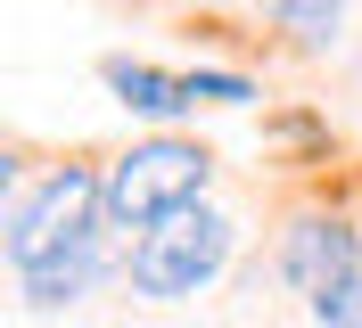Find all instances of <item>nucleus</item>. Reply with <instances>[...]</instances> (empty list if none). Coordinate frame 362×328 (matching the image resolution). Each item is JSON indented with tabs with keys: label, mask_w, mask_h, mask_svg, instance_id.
Here are the masks:
<instances>
[{
	"label": "nucleus",
	"mask_w": 362,
	"mask_h": 328,
	"mask_svg": "<svg viewBox=\"0 0 362 328\" xmlns=\"http://www.w3.org/2000/svg\"><path fill=\"white\" fill-rule=\"evenodd\" d=\"M99 181H107V230H115V238H148V230H165L173 214L206 205L214 156H206L198 140L157 131V140H132Z\"/></svg>",
	"instance_id": "1"
},
{
	"label": "nucleus",
	"mask_w": 362,
	"mask_h": 328,
	"mask_svg": "<svg viewBox=\"0 0 362 328\" xmlns=\"http://www.w3.org/2000/svg\"><path fill=\"white\" fill-rule=\"evenodd\" d=\"M99 238H115V230H107V181L90 164H58L33 189L8 197V262H17V279L74 255V246H99Z\"/></svg>",
	"instance_id": "2"
},
{
	"label": "nucleus",
	"mask_w": 362,
	"mask_h": 328,
	"mask_svg": "<svg viewBox=\"0 0 362 328\" xmlns=\"http://www.w3.org/2000/svg\"><path fill=\"white\" fill-rule=\"evenodd\" d=\"M313 328H362V271L338 279L329 296H313Z\"/></svg>",
	"instance_id": "9"
},
{
	"label": "nucleus",
	"mask_w": 362,
	"mask_h": 328,
	"mask_svg": "<svg viewBox=\"0 0 362 328\" xmlns=\"http://www.w3.org/2000/svg\"><path fill=\"white\" fill-rule=\"evenodd\" d=\"M99 83L115 90V107L148 115V123H173V115H189V83H181L173 66H148V58H107V66H99Z\"/></svg>",
	"instance_id": "5"
},
{
	"label": "nucleus",
	"mask_w": 362,
	"mask_h": 328,
	"mask_svg": "<svg viewBox=\"0 0 362 328\" xmlns=\"http://www.w3.org/2000/svg\"><path fill=\"white\" fill-rule=\"evenodd\" d=\"M264 17L280 25L296 49H329L346 33V0H264Z\"/></svg>",
	"instance_id": "7"
},
{
	"label": "nucleus",
	"mask_w": 362,
	"mask_h": 328,
	"mask_svg": "<svg viewBox=\"0 0 362 328\" xmlns=\"http://www.w3.org/2000/svg\"><path fill=\"white\" fill-rule=\"evenodd\" d=\"M181 83H189V107H247L255 99L247 74H223V66H189Z\"/></svg>",
	"instance_id": "8"
},
{
	"label": "nucleus",
	"mask_w": 362,
	"mask_h": 328,
	"mask_svg": "<svg viewBox=\"0 0 362 328\" xmlns=\"http://www.w3.org/2000/svg\"><path fill=\"white\" fill-rule=\"evenodd\" d=\"M230 246H239V221H230L223 205H189V214H173L165 230H148V238L124 246V279H132V296H148V304H181V296H198V287L223 279Z\"/></svg>",
	"instance_id": "3"
},
{
	"label": "nucleus",
	"mask_w": 362,
	"mask_h": 328,
	"mask_svg": "<svg viewBox=\"0 0 362 328\" xmlns=\"http://www.w3.org/2000/svg\"><path fill=\"white\" fill-rule=\"evenodd\" d=\"M362 271V230L338 214H296L288 230H280V279L313 304V296H329L338 279H354Z\"/></svg>",
	"instance_id": "4"
},
{
	"label": "nucleus",
	"mask_w": 362,
	"mask_h": 328,
	"mask_svg": "<svg viewBox=\"0 0 362 328\" xmlns=\"http://www.w3.org/2000/svg\"><path fill=\"white\" fill-rule=\"evenodd\" d=\"M107 262H115V246L99 238V246H74V255H58V262H42V271H25V304L33 312H66V304H83L90 287L107 279Z\"/></svg>",
	"instance_id": "6"
}]
</instances>
